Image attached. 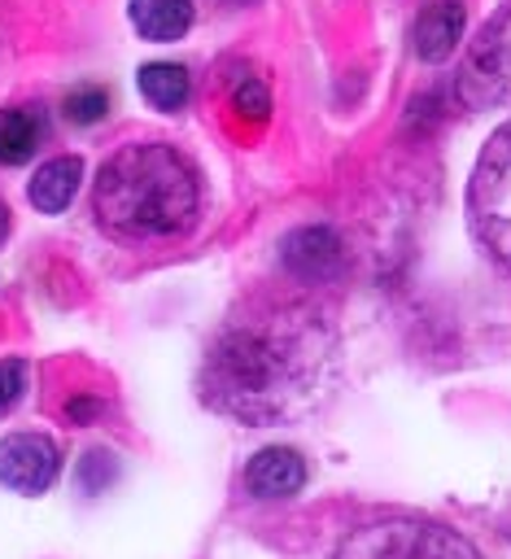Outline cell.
I'll return each mask as SVG.
<instances>
[{
	"label": "cell",
	"instance_id": "6da1fadb",
	"mask_svg": "<svg viewBox=\"0 0 511 559\" xmlns=\"http://www.w3.org/2000/svg\"><path fill=\"white\" fill-rule=\"evenodd\" d=\"M328 354V328L310 310L266 301L218 328L201 367V393L240 424H280L319 397Z\"/></svg>",
	"mask_w": 511,
	"mask_h": 559
},
{
	"label": "cell",
	"instance_id": "7a4b0ae2",
	"mask_svg": "<svg viewBox=\"0 0 511 559\" xmlns=\"http://www.w3.org/2000/svg\"><path fill=\"white\" fill-rule=\"evenodd\" d=\"M92 214L114 240H175L201 214L197 166L157 140L127 144L96 170Z\"/></svg>",
	"mask_w": 511,
	"mask_h": 559
},
{
	"label": "cell",
	"instance_id": "3957f363",
	"mask_svg": "<svg viewBox=\"0 0 511 559\" xmlns=\"http://www.w3.org/2000/svg\"><path fill=\"white\" fill-rule=\"evenodd\" d=\"M332 559H485V555L441 520L384 515L349 528Z\"/></svg>",
	"mask_w": 511,
	"mask_h": 559
},
{
	"label": "cell",
	"instance_id": "277c9868",
	"mask_svg": "<svg viewBox=\"0 0 511 559\" xmlns=\"http://www.w3.org/2000/svg\"><path fill=\"white\" fill-rule=\"evenodd\" d=\"M467 227L485 258L511 271V122L498 127L467 179Z\"/></svg>",
	"mask_w": 511,
	"mask_h": 559
},
{
	"label": "cell",
	"instance_id": "5b68a950",
	"mask_svg": "<svg viewBox=\"0 0 511 559\" xmlns=\"http://www.w3.org/2000/svg\"><path fill=\"white\" fill-rule=\"evenodd\" d=\"M454 92L472 109L511 105V4L498 17H489V26L480 31V39L463 57L459 79H454Z\"/></svg>",
	"mask_w": 511,
	"mask_h": 559
},
{
	"label": "cell",
	"instance_id": "8992f818",
	"mask_svg": "<svg viewBox=\"0 0 511 559\" xmlns=\"http://www.w3.org/2000/svg\"><path fill=\"white\" fill-rule=\"evenodd\" d=\"M61 472L57 441L44 432H9L0 441V485L13 493H44Z\"/></svg>",
	"mask_w": 511,
	"mask_h": 559
},
{
	"label": "cell",
	"instance_id": "52a82bcc",
	"mask_svg": "<svg viewBox=\"0 0 511 559\" xmlns=\"http://www.w3.org/2000/svg\"><path fill=\"white\" fill-rule=\"evenodd\" d=\"M306 485V459L293 445H266L245 463V489L253 498H293Z\"/></svg>",
	"mask_w": 511,
	"mask_h": 559
},
{
	"label": "cell",
	"instance_id": "ba28073f",
	"mask_svg": "<svg viewBox=\"0 0 511 559\" xmlns=\"http://www.w3.org/2000/svg\"><path fill=\"white\" fill-rule=\"evenodd\" d=\"M336 262H341V245L328 227H301L284 240V266L293 271V280L319 284L336 271Z\"/></svg>",
	"mask_w": 511,
	"mask_h": 559
},
{
	"label": "cell",
	"instance_id": "9c48e42d",
	"mask_svg": "<svg viewBox=\"0 0 511 559\" xmlns=\"http://www.w3.org/2000/svg\"><path fill=\"white\" fill-rule=\"evenodd\" d=\"M459 39H463V4L459 0H432L415 17V52L424 61H445Z\"/></svg>",
	"mask_w": 511,
	"mask_h": 559
},
{
	"label": "cell",
	"instance_id": "30bf717a",
	"mask_svg": "<svg viewBox=\"0 0 511 559\" xmlns=\"http://www.w3.org/2000/svg\"><path fill=\"white\" fill-rule=\"evenodd\" d=\"M79 179H83V162H79V157L66 153V157L44 162V166L35 170V179H31V205H35L39 214H61V210L74 201Z\"/></svg>",
	"mask_w": 511,
	"mask_h": 559
},
{
	"label": "cell",
	"instance_id": "8fae6325",
	"mask_svg": "<svg viewBox=\"0 0 511 559\" xmlns=\"http://www.w3.org/2000/svg\"><path fill=\"white\" fill-rule=\"evenodd\" d=\"M131 26L153 44L183 39L192 26V0H131Z\"/></svg>",
	"mask_w": 511,
	"mask_h": 559
},
{
	"label": "cell",
	"instance_id": "7c38bea8",
	"mask_svg": "<svg viewBox=\"0 0 511 559\" xmlns=\"http://www.w3.org/2000/svg\"><path fill=\"white\" fill-rule=\"evenodd\" d=\"M44 140V118L31 105L0 109V166H22Z\"/></svg>",
	"mask_w": 511,
	"mask_h": 559
},
{
	"label": "cell",
	"instance_id": "4fadbf2b",
	"mask_svg": "<svg viewBox=\"0 0 511 559\" xmlns=\"http://www.w3.org/2000/svg\"><path fill=\"white\" fill-rule=\"evenodd\" d=\"M188 92H192V79H188L183 66H175V61H148V66H140V96L148 105L175 114V109L188 105Z\"/></svg>",
	"mask_w": 511,
	"mask_h": 559
},
{
	"label": "cell",
	"instance_id": "5bb4252c",
	"mask_svg": "<svg viewBox=\"0 0 511 559\" xmlns=\"http://www.w3.org/2000/svg\"><path fill=\"white\" fill-rule=\"evenodd\" d=\"M105 109H109V92L105 87H74L70 96H66V118L70 122H100L105 118Z\"/></svg>",
	"mask_w": 511,
	"mask_h": 559
},
{
	"label": "cell",
	"instance_id": "9a60e30c",
	"mask_svg": "<svg viewBox=\"0 0 511 559\" xmlns=\"http://www.w3.org/2000/svg\"><path fill=\"white\" fill-rule=\"evenodd\" d=\"M26 389V362L22 358H0V415H9L17 406Z\"/></svg>",
	"mask_w": 511,
	"mask_h": 559
},
{
	"label": "cell",
	"instance_id": "2e32d148",
	"mask_svg": "<svg viewBox=\"0 0 511 559\" xmlns=\"http://www.w3.org/2000/svg\"><path fill=\"white\" fill-rule=\"evenodd\" d=\"M236 109H240L245 118H266V109H271L266 87H262V83H245V87L236 92Z\"/></svg>",
	"mask_w": 511,
	"mask_h": 559
},
{
	"label": "cell",
	"instance_id": "e0dca14e",
	"mask_svg": "<svg viewBox=\"0 0 511 559\" xmlns=\"http://www.w3.org/2000/svg\"><path fill=\"white\" fill-rule=\"evenodd\" d=\"M100 406L92 402V397H79V402H70V419H92Z\"/></svg>",
	"mask_w": 511,
	"mask_h": 559
},
{
	"label": "cell",
	"instance_id": "ac0fdd59",
	"mask_svg": "<svg viewBox=\"0 0 511 559\" xmlns=\"http://www.w3.org/2000/svg\"><path fill=\"white\" fill-rule=\"evenodd\" d=\"M4 236H9V210L0 205V245H4Z\"/></svg>",
	"mask_w": 511,
	"mask_h": 559
}]
</instances>
